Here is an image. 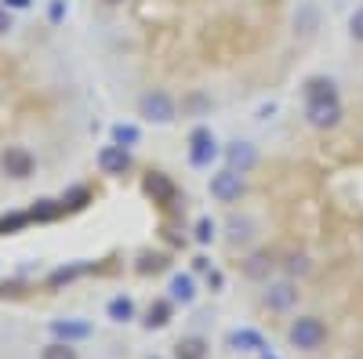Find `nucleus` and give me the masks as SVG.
<instances>
[{
	"label": "nucleus",
	"mask_w": 363,
	"mask_h": 359,
	"mask_svg": "<svg viewBox=\"0 0 363 359\" xmlns=\"http://www.w3.org/2000/svg\"><path fill=\"white\" fill-rule=\"evenodd\" d=\"M40 359H77V348H73L69 341H51V345L40 352Z\"/></svg>",
	"instance_id": "obj_22"
},
{
	"label": "nucleus",
	"mask_w": 363,
	"mask_h": 359,
	"mask_svg": "<svg viewBox=\"0 0 363 359\" xmlns=\"http://www.w3.org/2000/svg\"><path fill=\"white\" fill-rule=\"evenodd\" d=\"M106 312H109L113 323H131V319H135V302L120 294V297H113V302L106 305Z\"/></svg>",
	"instance_id": "obj_16"
},
{
	"label": "nucleus",
	"mask_w": 363,
	"mask_h": 359,
	"mask_svg": "<svg viewBox=\"0 0 363 359\" xmlns=\"http://www.w3.org/2000/svg\"><path fill=\"white\" fill-rule=\"evenodd\" d=\"M291 268H294V273H309V261H306V254H294V258H291Z\"/></svg>",
	"instance_id": "obj_30"
},
{
	"label": "nucleus",
	"mask_w": 363,
	"mask_h": 359,
	"mask_svg": "<svg viewBox=\"0 0 363 359\" xmlns=\"http://www.w3.org/2000/svg\"><path fill=\"white\" fill-rule=\"evenodd\" d=\"M8 29H11V11L0 4V33H8Z\"/></svg>",
	"instance_id": "obj_31"
},
{
	"label": "nucleus",
	"mask_w": 363,
	"mask_h": 359,
	"mask_svg": "<svg viewBox=\"0 0 363 359\" xmlns=\"http://www.w3.org/2000/svg\"><path fill=\"white\" fill-rule=\"evenodd\" d=\"M225 229H229V244H244V239H251L255 222H251V218H236V215H233Z\"/></svg>",
	"instance_id": "obj_19"
},
{
	"label": "nucleus",
	"mask_w": 363,
	"mask_h": 359,
	"mask_svg": "<svg viewBox=\"0 0 363 359\" xmlns=\"http://www.w3.org/2000/svg\"><path fill=\"white\" fill-rule=\"evenodd\" d=\"M306 120L316 131H330L342 124V98H327V102H306Z\"/></svg>",
	"instance_id": "obj_6"
},
{
	"label": "nucleus",
	"mask_w": 363,
	"mask_h": 359,
	"mask_svg": "<svg viewBox=\"0 0 363 359\" xmlns=\"http://www.w3.org/2000/svg\"><path fill=\"white\" fill-rule=\"evenodd\" d=\"M106 4H120V0H106Z\"/></svg>",
	"instance_id": "obj_33"
},
{
	"label": "nucleus",
	"mask_w": 363,
	"mask_h": 359,
	"mask_svg": "<svg viewBox=\"0 0 363 359\" xmlns=\"http://www.w3.org/2000/svg\"><path fill=\"white\" fill-rule=\"evenodd\" d=\"M171 323V302L167 297H157L153 305H149V312H145V326L149 331H160V326H167Z\"/></svg>",
	"instance_id": "obj_15"
},
{
	"label": "nucleus",
	"mask_w": 363,
	"mask_h": 359,
	"mask_svg": "<svg viewBox=\"0 0 363 359\" xmlns=\"http://www.w3.org/2000/svg\"><path fill=\"white\" fill-rule=\"evenodd\" d=\"M207 189H211V196H215L218 203H240V196L247 193V182H244V174H240V171L225 167L218 174H211Z\"/></svg>",
	"instance_id": "obj_4"
},
{
	"label": "nucleus",
	"mask_w": 363,
	"mask_h": 359,
	"mask_svg": "<svg viewBox=\"0 0 363 359\" xmlns=\"http://www.w3.org/2000/svg\"><path fill=\"white\" fill-rule=\"evenodd\" d=\"M167 290H171V302H182V305H189L193 297H196V283H193V276H186V273H174Z\"/></svg>",
	"instance_id": "obj_14"
},
{
	"label": "nucleus",
	"mask_w": 363,
	"mask_h": 359,
	"mask_svg": "<svg viewBox=\"0 0 363 359\" xmlns=\"http://www.w3.org/2000/svg\"><path fill=\"white\" fill-rule=\"evenodd\" d=\"M349 37H352L356 44H363V4L349 15Z\"/></svg>",
	"instance_id": "obj_26"
},
{
	"label": "nucleus",
	"mask_w": 363,
	"mask_h": 359,
	"mask_svg": "<svg viewBox=\"0 0 363 359\" xmlns=\"http://www.w3.org/2000/svg\"><path fill=\"white\" fill-rule=\"evenodd\" d=\"M51 334L58 338V341H84V338H91L95 334V326H91L87 319H55L51 323Z\"/></svg>",
	"instance_id": "obj_11"
},
{
	"label": "nucleus",
	"mask_w": 363,
	"mask_h": 359,
	"mask_svg": "<svg viewBox=\"0 0 363 359\" xmlns=\"http://www.w3.org/2000/svg\"><path fill=\"white\" fill-rule=\"evenodd\" d=\"M294 302H298V290H294L291 280H280V283H269V287H265V305H269L272 312H287Z\"/></svg>",
	"instance_id": "obj_10"
},
{
	"label": "nucleus",
	"mask_w": 363,
	"mask_h": 359,
	"mask_svg": "<svg viewBox=\"0 0 363 359\" xmlns=\"http://www.w3.org/2000/svg\"><path fill=\"white\" fill-rule=\"evenodd\" d=\"M149 359H160V355H149Z\"/></svg>",
	"instance_id": "obj_34"
},
{
	"label": "nucleus",
	"mask_w": 363,
	"mask_h": 359,
	"mask_svg": "<svg viewBox=\"0 0 363 359\" xmlns=\"http://www.w3.org/2000/svg\"><path fill=\"white\" fill-rule=\"evenodd\" d=\"M145 193L153 196V203H164V207L178 203V186L171 182L167 174H160V171H153V174H145Z\"/></svg>",
	"instance_id": "obj_9"
},
{
	"label": "nucleus",
	"mask_w": 363,
	"mask_h": 359,
	"mask_svg": "<svg viewBox=\"0 0 363 359\" xmlns=\"http://www.w3.org/2000/svg\"><path fill=\"white\" fill-rule=\"evenodd\" d=\"M62 211H66L62 203H55V200H40V203L33 207V211H29V218H33V222H51V218H58Z\"/></svg>",
	"instance_id": "obj_20"
},
{
	"label": "nucleus",
	"mask_w": 363,
	"mask_h": 359,
	"mask_svg": "<svg viewBox=\"0 0 363 359\" xmlns=\"http://www.w3.org/2000/svg\"><path fill=\"white\" fill-rule=\"evenodd\" d=\"M0 4H4L8 11H29V8H33V0H0Z\"/></svg>",
	"instance_id": "obj_28"
},
{
	"label": "nucleus",
	"mask_w": 363,
	"mask_h": 359,
	"mask_svg": "<svg viewBox=\"0 0 363 359\" xmlns=\"http://www.w3.org/2000/svg\"><path fill=\"white\" fill-rule=\"evenodd\" d=\"M0 171L8 178H15V182H26V178H33V171H37V156L29 153L26 145H8L4 153H0Z\"/></svg>",
	"instance_id": "obj_5"
},
{
	"label": "nucleus",
	"mask_w": 363,
	"mask_h": 359,
	"mask_svg": "<svg viewBox=\"0 0 363 359\" xmlns=\"http://www.w3.org/2000/svg\"><path fill=\"white\" fill-rule=\"evenodd\" d=\"M113 145H124V149H135L138 142H142V131H138V124H113Z\"/></svg>",
	"instance_id": "obj_17"
},
{
	"label": "nucleus",
	"mask_w": 363,
	"mask_h": 359,
	"mask_svg": "<svg viewBox=\"0 0 363 359\" xmlns=\"http://www.w3.org/2000/svg\"><path fill=\"white\" fill-rule=\"evenodd\" d=\"M258 355H262V359H280V355H272V352H258Z\"/></svg>",
	"instance_id": "obj_32"
},
{
	"label": "nucleus",
	"mask_w": 363,
	"mask_h": 359,
	"mask_svg": "<svg viewBox=\"0 0 363 359\" xmlns=\"http://www.w3.org/2000/svg\"><path fill=\"white\" fill-rule=\"evenodd\" d=\"M301 91H306V102H327V98H338L335 80H327V76H309Z\"/></svg>",
	"instance_id": "obj_13"
},
{
	"label": "nucleus",
	"mask_w": 363,
	"mask_h": 359,
	"mask_svg": "<svg viewBox=\"0 0 363 359\" xmlns=\"http://www.w3.org/2000/svg\"><path fill=\"white\" fill-rule=\"evenodd\" d=\"M87 200H91V189L87 186H73L62 196V207H66V211H80V207H87Z\"/></svg>",
	"instance_id": "obj_21"
},
{
	"label": "nucleus",
	"mask_w": 363,
	"mask_h": 359,
	"mask_svg": "<svg viewBox=\"0 0 363 359\" xmlns=\"http://www.w3.org/2000/svg\"><path fill=\"white\" fill-rule=\"evenodd\" d=\"M215 232H218V225L211 218H196V225H193V239H196V244H211Z\"/></svg>",
	"instance_id": "obj_23"
},
{
	"label": "nucleus",
	"mask_w": 363,
	"mask_h": 359,
	"mask_svg": "<svg viewBox=\"0 0 363 359\" xmlns=\"http://www.w3.org/2000/svg\"><path fill=\"white\" fill-rule=\"evenodd\" d=\"M287 338H291V345L301 348V352H316V348H323V341H327V326H323L316 316H298V319L291 323Z\"/></svg>",
	"instance_id": "obj_2"
},
{
	"label": "nucleus",
	"mask_w": 363,
	"mask_h": 359,
	"mask_svg": "<svg viewBox=\"0 0 363 359\" xmlns=\"http://www.w3.org/2000/svg\"><path fill=\"white\" fill-rule=\"evenodd\" d=\"M218 153H222V149H218V138H215V131H211V127H193L189 131V164L193 167H211V164H215L218 160Z\"/></svg>",
	"instance_id": "obj_3"
},
{
	"label": "nucleus",
	"mask_w": 363,
	"mask_h": 359,
	"mask_svg": "<svg viewBox=\"0 0 363 359\" xmlns=\"http://www.w3.org/2000/svg\"><path fill=\"white\" fill-rule=\"evenodd\" d=\"M138 116L149 120V124H157V127H167L174 124V116H178V106L167 91H145L138 98Z\"/></svg>",
	"instance_id": "obj_1"
},
{
	"label": "nucleus",
	"mask_w": 363,
	"mask_h": 359,
	"mask_svg": "<svg viewBox=\"0 0 363 359\" xmlns=\"http://www.w3.org/2000/svg\"><path fill=\"white\" fill-rule=\"evenodd\" d=\"M160 265H164V258H157V254L149 258V254H145V258H142V265H138V273H149V268H153V273H157Z\"/></svg>",
	"instance_id": "obj_29"
},
{
	"label": "nucleus",
	"mask_w": 363,
	"mask_h": 359,
	"mask_svg": "<svg viewBox=\"0 0 363 359\" xmlns=\"http://www.w3.org/2000/svg\"><path fill=\"white\" fill-rule=\"evenodd\" d=\"M272 268V254H251L247 261V276H265Z\"/></svg>",
	"instance_id": "obj_25"
},
{
	"label": "nucleus",
	"mask_w": 363,
	"mask_h": 359,
	"mask_svg": "<svg viewBox=\"0 0 363 359\" xmlns=\"http://www.w3.org/2000/svg\"><path fill=\"white\" fill-rule=\"evenodd\" d=\"M225 167L240 171V174H247L258 167V145L255 142H244V138H236L225 145Z\"/></svg>",
	"instance_id": "obj_7"
},
{
	"label": "nucleus",
	"mask_w": 363,
	"mask_h": 359,
	"mask_svg": "<svg viewBox=\"0 0 363 359\" xmlns=\"http://www.w3.org/2000/svg\"><path fill=\"white\" fill-rule=\"evenodd\" d=\"M26 222H33V218H29V211H15V215H4V218H0V236H4V232H18Z\"/></svg>",
	"instance_id": "obj_24"
},
{
	"label": "nucleus",
	"mask_w": 363,
	"mask_h": 359,
	"mask_svg": "<svg viewBox=\"0 0 363 359\" xmlns=\"http://www.w3.org/2000/svg\"><path fill=\"white\" fill-rule=\"evenodd\" d=\"M174 355L178 359H207V341L203 338H182L174 345Z\"/></svg>",
	"instance_id": "obj_18"
},
{
	"label": "nucleus",
	"mask_w": 363,
	"mask_h": 359,
	"mask_svg": "<svg viewBox=\"0 0 363 359\" xmlns=\"http://www.w3.org/2000/svg\"><path fill=\"white\" fill-rule=\"evenodd\" d=\"M229 348L236 352H265V338L258 331H251V326H244V331H229Z\"/></svg>",
	"instance_id": "obj_12"
},
{
	"label": "nucleus",
	"mask_w": 363,
	"mask_h": 359,
	"mask_svg": "<svg viewBox=\"0 0 363 359\" xmlns=\"http://www.w3.org/2000/svg\"><path fill=\"white\" fill-rule=\"evenodd\" d=\"M99 171L109 174V178H120V174H128L131 171V149L124 145H102V153H99Z\"/></svg>",
	"instance_id": "obj_8"
},
{
	"label": "nucleus",
	"mask_w": 363,
	"mask_h": 359,
	"mask_svg": "<svg viewBox=\"0 0 363 359\" xmlns=\"http://www.w3.org/2000/svg\"><path fill=\"white\" fill-rule=\"evenodd\" d=\"M66 11H69V4H66V0H51L48 18H51V22H62V18H66Z\"/></svg>",
	"instance_id": "obj_27"
}]
</instances>
